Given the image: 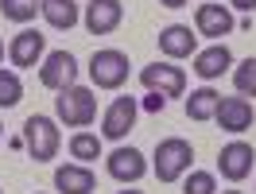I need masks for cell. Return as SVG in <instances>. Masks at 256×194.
Here are the masks:
<instances>
[{
	"label": "cell",
	"instance_id": "30bf717a",
	"mask_svg": "<svg viewBox=\"0 0 256 194\" xmlns=\"http://www.w3.org/2000/svg\"><path fill=\"white\" fill-rule=\"evenodd\" d=\"M120 20H124V4L120 0H90L86 4V28H90V35L116 32Z\"/></svg>",
	"mask_w": 256,
	"mask_h": 194
},
{
	"label": "cell",
	"instance_id": "cb8c5ba5",
	"mask_svg": "<svg viewBox=\"0 0 256 194\" xmlns=\"http://www.w3.org/2000/svg\"><path fill=\"white\" fill-rule=\"evenodd\" d=\"M163 105H167V97L148 90V97H144V109H148V113H163Z\"/></svg>",
	"mask_w": 256,
	"mask_h": 194
},
{
	"label": "cell",
	"instance_id": "52a82bcc",
	"mask_svg": "<svg viewBox=\"0 0 256 194\" xmlns=\"http://www.w3.org/2000/svg\"><path fill=\"white\" fill-rule=\"evenodd\" d=\"M136 113H140L136 97H116L105 109V116H101V136L105 140H124L128 132L136 128Z\"/></svg>",
	"mask_w": 256,
	"mask_h": 194
},
{
	"label": "cell",
	"instance_id": "4fadbf2b",
	"mask_svg": "<svg viewBox=\"0 0 256 194\" xmlns=\"http://www.w3.org/2000/svg\"><path fill=\"white\" fill-rule=\"evenodd\" d=\"M160 50L167 58H190L198 54V35H190L186 24H167L160 32Z\"/></svg>",
	"mask_w": 256,
	"mask_h": 194
},
{
	"label": "cell",
	"instance_id": "8fae6325",
	"mask_svg": "<svg viewBox=\"0 0 256 194\" xmlns=\"http://www.w3.org/2000/svg\"><path fill=\"white\" fill-rule=\"evenodd\" d=\"M214 120L222 124V132L240 136V132L252 128V101H244V97H225L222 105H218V113H214Z\"/></svg>",
	"mask_w": 256,
	"mask_h": 194
},
{
	"label": "cell",
	"instance_id": "484cf974",
	"mask_svg": "<svg viewBox=\"0 0 256 194\" xmlns=\"http://www.w3.org/2000/svg\"><path fill=\"white\" fill-rule=\"evenodd\" d=\"M163 8H182V4H186V0H160Z\"/></svg>",
	"mask_w": 256,
	"mask_h": 194
},
{
	"label": "cell",
	"instance_id": "ffe728a7",
	"mask_svg": "<svg viewBox=\"0 0 256 194\" xmlns=\"http://www.w3.org/2000/svg\"><path fill=\"white\" fill-rule=\"evenodd\" d=\"M24 97V82L16 70H0V109H16Z\"/></svg>",
	"mask_w": 256,
	"mask_h": 194
},
{
	"label": "cell",
	"instance_id": "d4e9b609",
	"mask_svg": "<svg viewBox=\"0 0 256 194\" xmlns=\"http://www.w3.org/2000/svg\"><path fill=\"white\" fill-rule=\"evenodd\" d=\"M233 8H240V12H256V0H233Z\"/></svg>",
	"mask_w": 256,
	"mask_h": 194
},
{
	"label": "cell",
	"instance_id": "83f0119b",
	"mask_svg": "<svg viewBox=\"0 0 256 194\" xmlns=\"http://www.w3.org/2000/svg\"><path fill=\"white\" fill-rule=\"evenodd\" d=\"M0 140H4V124H0Z\"/></svg>",
	"mask_w": 256,
	"mask_h": 194
},
{
	"label": "cell",
	"instance_id": "6da1fadb",
	"mask_svg": "<svg viewBox=\"0 0 256 194\" xmlns=\"http://www.w3.org/2000/svg\"><path fill=\"white\" fill-rule=\"evenodd\" d=\"M194 163V148L182 140V136H167V140H160L156 144V178L160 182H178V178L190 171Z\"/></svg>",
	"mask_w": 256,
	"mask_h": 194
},
{
	"label": "cell",
	"instance_id": "8992f818",
	"mask_svg": "<svg viewBox=\"0 0 256 194\" xmlns=\"http://www.w3.org/2000/svg\"><path fill=\"white\" fill-rule=\"evenodd\" d=\"M74 78H78V62H74L70 50H50L47 58H43V66H39V82H43L47 90H54V94L70 90Z\"/></svg>",
	"mask_w": 256,
	"mask_h": 194
},
{
	"label": "cell",
	"instance_id": "5bb4252c",
	"mask_svg": "<svg viewBox=\"0 0 256 194\" xmlns=\"http://www.w3.org/2000/svg\"><path fill=\"white\" fill-rule=\"evenodd\" d=\"M97 175L86 167V163H66L54 171V190L58 194H94Z\"/></svg>",
	"mask_w": 256,
	"mask_h": 194
},
{
	"label": "cell",
	"instance_id": "5b68a950",
	"mask_svg": "<svg viewBox=\"0 0 256 194\" xmlns=\"http://www.w3.org/2000/svg\"><path fill=\"white\" fill-rule=\"evenodd\" d=\"M140 86L152 90V94H163V97H182V90H186V74H182V66L152 62V66L140 70Z\"/></svg>",
	"mask_w": 256,
	"mask_h": 194
},
{
	"label": "cell",
	"instance_id": "d6986e66",
	"mask_svg": "<svg viewBox=\"0 0 256 194\" xmlns=\"http://www.w3.org/2000/svg\"><path fill=\"white\" fill-rule=\"evenodd\" d=\"M70 156L90 167L94 160H101V136H94V132H74V136H70Z\"/></svg>",
	"mask_w": 256,
	"mask_h": 194
},
{
	"label": "cell",
	"instance_id": "44dd1931",
	"mask_svg": "<svg viewBox=\"0 0 256 194\" xmlns=\"http://www.w3.org/2000/svg\"><path fill=\"white\" fill-rule=\"evenodd\" d=\"M39 8H43V0H0V12H4V20H12V24L35 20Z\"/></svg>",
	"mask_w": 256,
	"mask_h": 194
},
{
	"label": "cell",
	"instance_id": "7402d4cb",
	"mask_svg": "<svg viewBox=\"0 0 256 194\" xmlns=\"http://www.w3.org/2000/svg\"><path fill=\"white\" fill-rule=\"evenodd\" d=\"M233 86H237L240 97H252L256 101V58H244V62L233 66Z\"/></svg>",
	"mask_w": 256,
	"mask_h": 194
},
{
	"label": "cell",
	"instance_id": "ba28073f",
	"mask_svg": "<svg viewBox=\"0 0 256 194\" xmlns=\"http://www.w3.org/2000/svg\"><path fill=\"white\" fill-rule=\"evenodd\" d=\"M252 163H256L252 144L233 140V144L222 148V156H218V171H222V178H229V182H240V178L252 175Z\"/></svg>",
	"mask_w": 256,
	"mask_h": 194
},
{
	"label": "cell",
	"instance_id": "4316f807",
	"mask_svg": "<svg viewBox=\"0 0 256 194\" xmlns=\"http://www.w3.org/2000/svg\"><path fill=\"white\" fill-rule=\"evenodd\" d=\"M116 194H144V190H116Z\"/></svg>",
	"mask_w": 256,
	"mask_h": 194
},
{
	"label": "cell",
	"instance_id": "603a6c76",
	"mask_svg": "<svg viewBox=\"0 0 256 194\" xmlns=\"http://www.w3.org/2000/svg\"><path fill=\"white\" fill-rule=\"evenodd\" d=\"M214 190H218V178L210 171H190L182 182V194H214Z\"/></svg>",
	"mask_w": 256,
	"mask_h": 194
},
{
	"label": "cell",
	"instance_id": "277c9868",
	"mask_svg": "<svg viewBox=\"0 0 256 194\" xmlns=\"http://www.w3.org/2000/svg\"><path fill=\"white\" fill-rule=\"evenodd\" d=\"M90 78H94L97 90H120L128 82V54L116 50V47L94 50V58H90Z\"/></svg>",
	"mask_w": 256,
	"mask_h": 194
},
{
	"label": "cell",
	"instance_id": "9c48e42d",
	"mask_svg": "<svg viewBox=\"0 0 256 194\" xmlns=\"http://www.w3.org/2000/svg\"><path fill=\"white\" fill-rule=\"evenodd\" d=\"M43 50H47V35H39L35 28H24V32L8 43V58H12V66H20V70H32V66H39Z\"/></svg>",
	"mask_w": 256,
	"mask_h": 194
},
{
	"label": "cell",
	"instance_id": "3957f363",
	"mask_svg": "<svg viewBox=\"0 0 256 194\" xmlns=\"http://www.w3.org/2000/svg\"><path fill=\"white\" fill-rule=\"evenodd\" d=\"M58 144H62V136H58V128H54V120L50 116H28L24 120V148H28V156H32L35 163H47L58 156Z\"/></svg>",
	"mask_w": 256,
	"mask_h": 194
},
{
	"label": "cell",
	"instance_id": "7c38bea8",
	"mask_svg": "<svg viewBox=\"0 0 256 194\" xmlns=\"http://www.w3.org/2000/svg\"><path fill=\"white\" fill-rule=\"evenodd\" d=\"M194 28H198V35H206V39H222V35L233 32V12L225 4H198Z\"/></svg>",
	"mask_w": 256,
	"mask_h": 194
},
{
	"label": "cell",
	"instance_id": "f546056e",
	"mask_svg": "<svg viewBox=\"0 0 256 194\" xmlns=\"http://www.w3.org/2000/svg\"><path fill=\"white\" fill-rule=\"evenodd\" d=\"M225 194H240V190H225Z\"/></svg>",
	"mask_w": 256,
	"mask_h": 194
},
{
	"label": "cell",
	"instance_id": "ac0fdd59",
	"mask_svg": "<svg viewBox=\"0 0 256 194\" xmlns=\"http://www.w3.org/2000/svg\"><path fill=\"white\" fill-rule=\"evenodd\" d=\"M218 105H222V94L210 90V86H202V90H194V94L186 97V116H190V120H214Z\"/></svg>",
	"mask_w": 256,
	"mask_h": 194
},
{
	"label": "cell",
	"instance_id": "f1b7e54d",
	"mask_svg": "<svg viewBox=\"0 0 256 194\" xmlns=\"http://www.w3.org/2000/svg\"><path fill=\"white\" fill-rule=\"evenodd\" d=\"M0 58H4V43H0Z\"/></svg>",
	"mask_w": 256,
	"mask_h": 194
},
{
	"label": "cell",
	"instance_id": "e0dca14e",
	"mask_svg": "<svg viewBox=\"0 0 256 194\" xmlns=\"http://www.w3.org/2000/svg\"><path fill=\"white\" fill-rule=\"evenodd\" d=\"M43 20H47L54 32H70L78 24V0H43Z\"/></svg>",
	"mask_w": 256,
	"mask_h": 194
},
{
	"label": "cell",
	"instance_id": "7a4b0ae2",
	"mask_svg": "<svg viewBox=\"0 0 256 194\" xmlns=\"http://www.w3.org/2000/svg\"><path fill=\"white\" fill-rule=\"evenodd\" d=\"M54 113L62 120L66 128H86V124H94L97 120V97L94 90H86V86H70L62 94L54 97Z\"/></svg>",
	"mask_w": 256,
	"mask_h": 194
},
{
	"label": "cell",
	"instance_id": "2e32d148",
	"mask_svg": "<svg viewBox=\"0 0 256 194\" xmlns=\"http://www.w3.org/2000/svg\"><path fill=\"white\" fill-rule=\"evenodd\" d=\"M229 66H233V50L225 47V43H214V47H206V50H198V54H194V74H198L202 82L222 78Z\"/></svg>",
	"mask_w": 256,
	"mask_h": 194
},
{
	"label": "cell",
	"instance_id": "9a60e30c",
	"mask_svg": "<svg viewBox=\"0 0 256 194\" xmlns=\"http://www.w3.org/2000/svg\"><path fill=\"white\" fill-rule=\"evenodd\" d=\"M105 167H109V175L116 178V182H136V178H144V171H148L144 156H140L136 148H116L109 160H105Z\"/></svg>",
	"mask_w": 256,
	"mask_h": 194
}]
</instances>
